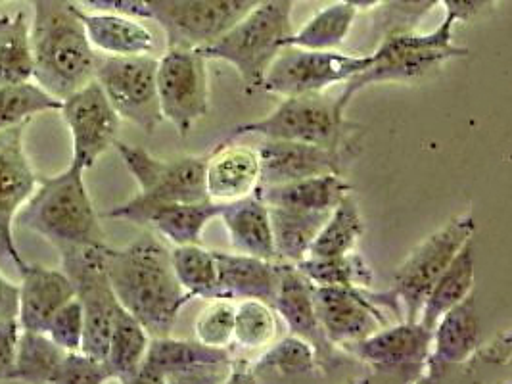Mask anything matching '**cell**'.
Masks as SVG:
<instances>
[{
	"instance_id": "cell-1",
	"label": "cell",
	"mask_w": 512,
	"mask_h": 384,
	"mask_svg": "<svg viewBox=\"0 0 512 384\" xmlns=\"http://www.w3.org/2000/svg\"><path fill=\"white\" fill-rule=\"evenodd\" d=\"M104 258L117 302L152 338L171 335L192 300L175 277L171 250L158 237L144 235L125 248L106 246Z\"/></svg>"
},
{
	"instance_id": "cell-2",
	"label": "cell",
	"mask_w": 512,
	"mask_h": 384,
	"mask_svg": "<svg viewBox=\"0 0 512 384\" xmlns=\"http://www.w3.org/2000/svg\"><path fill=\"white\" fill-rule=\"evenodd\" d=\"M33 79L48 95L64 100L94 79V50L81 8L71 0H31Z\"/></svg>"
},
{
	"instance_id": "cell-3",
	"label": "cell",
	"mask_w": 512,
	"mask_h": 384,
	"mask_svg": "<svg viewBox=\"0 0 512 384\" xmlns=\"http://www.w3.org/2000/svg\"><path fill=\"white\" fill-rule=\"evenodd\" d=\"M83 173L85 169L71 162L62 173L39 179L37 189L18 212L16 225L41 235L58 252L106 244Z\"/></svg>"
},
{
	"instance_id": "cell-4",
	"label": "cell",
	"mask_w": 512,
	"mask_h": 384,
	"mask_svg": "<svg viewBox=\"0 0 512 384\" xmlns=\"http://www.w3.org/2000/svg\"><path fill=\"white\" fill-rule=\"evenodd\" d=\"M453 29L455 22L443 18L430 33H417L415 29L384 33L371 64L344 83L342 95L336 98L338 110L346 114L351 100L371 85L413 83L449 60L466 58L468 48L455 45Z\"/></svg>"
},
{
	"instance_id": "cell-5",
	"label": "cell",
	"mask_w": 512,
	"mask_h": 384,
	"mask_svg": "<svg viewBox=\"0 0 512 384\" xmlns=\"http://www.w3.org/2000/svg\"><path fill=\"white\" fill-rule=\"evenodd\" d=\"M296 0H265L210 45L194 48L206 60H223L240 75L246 93L261 91L263 77L294 33Z\"/></svg>"
},
{
	"instance_id": "cell-6",
	"label": "cell",
	"mask_w": 512,
	"mask_h": 384,
	"mask_svg": "<svg viewBox=\"0 0 512 384\" xmlns=\"http://www.w3.org/2000/svg\"><path fill=\"white\" fill-rule=\"evenodd\" d=\"M279 106L265 118L236 125L225 141L257 135L271 141L317 144L325 148H344L346 120L336 98L325 93L282 96Z\"/></svg>"
},
{
	"instance_id": "cell-7",
	"label": "cell",
	"mask_w": 512,
	"mask_h": 384,
	"mask_svg": "<svg viewBox=\"0 0 512 384\" xmlns=\"http://www.w3.org/2000/svg\"><path fill=\"white\" fill-rule=\"evenodd\" d=\"M476 233L472 214L453 217L438 231L428 235L397 265L392 292L399 302L405 321H419V313L445 267Z\"/></svg>"
},
{
	"instance_id": "cell-8",
	"label": "cell",
	"mask_w": 512,
	"mask_h": 384,
	"mask_svg": "<svg viewBox=\"0 0 512 384\" xmlns=\"http://www.w3.org/2000/svg\"><path fill=\"white\" fill-rule=\"evenodd\" d=\"M432 331L419 321H397L344 346L371 381L422 383Z\"/></svg>"
},
{
	"instance_id": "cell-9",
	"label": "cell",
	"mask_w": 512,
	"mask_h": 384,
	"mask_svg": "<svg viewBox=\"0 0 512 384\" xmlns=\"http://www.w3.org/2000/svg\"><path fill=\"white\" fill-rule=\"evenodd\" d=\"M94 79L121 120L131 121L150 135L158 129L163 116L158 96L156 56L96 54Z\"/></svg>"
},
{
	"instance_id": "cell-10",
	"label": "cell",
	"mask_w": 512,
	"mask_h": 384,
	"mask_svg": "<svg viewBox=\"0 0 512 384\" xmlns=\"http://www.w3.org/2000/svg\"><path fill=\"white\" fill-rule=\"evenodd\" d=\"M311 294L326 338L338 348L401 321L399 317L403 315L392 290L373 292L371 288L313 287Z\"/></svg>"
},
{
	"instance_id": "cell-11",
	"label": "cell",
	"mask_w": 512,
	"mask_h": 384,
	"mask_svg": "<svg viewBox=\"0 0 512 384\" xmlns=\"http://www.w3.org/2000/svg\"><path fill=\"white\" fill-rule=\"evenodd\" d=\"M106 246H79L60 252L62 269L70 277L83 308L81 352L100 361L106 358L114 312L119 304L106 273Z\"/></svg>"
},
{
	"instance_id": "cell-12",
	"label": "cell",
	"mask_w": 512,
	"mask_h": 384,
	"mask_svg": "<svg viewBox=\"0 0 512 384\" xmlns=\"http://www.w3.org/2000/svg\"><path fill=\"white\" fill-rule=\"evenodd\" d=\"M371 60L373 54L284 47L265 73L261 91L280 96L325 93L328 87L363 72Z\"/></svg>"
},
{
	"instance_id": "cell-13",
	"label": "cell",
	"mask_w": 512,
	"mask_h": 384,
	"mask_svg": "<svg viewBox=\"0 0 512 384\" xmlns=\"http://www.w3.org/2000/svg\"><path fill=\"white\" fill-rule=\"evenodd\" d=\"M233 360V348H211L196 338L156 336L148 344L135 383H229Z\"/></svg>"
},
{
	"instance_id": "cell-14",
	"label": "cell",
	"mask_w": 512,
	"mask_h": 384,
	"mask_svg": "<svg viewBox=\"0 0 512 384\" xmlns=\"http://www.w3.org/2000/svg\"><path fill=\"white\" fill-rule=\"evenodd\" d=\"M158 96L163 120L188 137L210 112L208 60L192 48H167L158 60Z\"/></svg>"
},
{
	"instance_id": "cell-15",
	"label": "cell",
	"mask_w": 512,
	"mask_h": 384,
	"mask_svg": "<svg viewBox=\"0 0 512 384\" xmlns=\"http://www.w3.org/2000/svg\"><path fill=\"white\" fill-rule=\"evenodd\" d=\"M265 0H150V20L167 48H200L219 39Z\"/></svg>"
},
{
	"instance_id": "cell-16",
	"label": "cell",
	"mask_w": 512,
	"mask_h": 384,
	"mask_svg": "<svg viewBox=\"0 0 512 384\" xmlns=\"http://www.w3.org/2000/svg\"><path fill=\"white\" fill-rule=\"evenodd\" d=\"M129 173L139 185V194L133 196L140 204L160 202H200L206 194V162L208 152L200 156H181L160 160L148 150L133 144H114Z\"/></svg>"
},
{
	"instance_id": "cell-17",
	"label": "cell",
	"mask_w": 512,
	"mask_h": 384,
	"mask_svg": "<svg viewBox=\"0 0 512 384\" xmlns=\"http://www.w3.org/2000/svg\"><path fill=\"white\" fill-rule=\"evenodd\" d=\"M311 290L313 285L303 277L296 264L279 260V288L273 300V308L286 323L288 333L300 336L315 350L317 363L323 375L328 377L334 371L350 367L357 361L346 350L338 348L326 338L313 308Z\"/></svg>"
},
{
	"instance_id": "cell-18",
	"label": "cell",
	"mask_w": 512,
	"mask_h": 384,
	"mask_svg": "<svg viewBox=\"0 0 512 384\" xmlns=\"http://www.w3.org/2000/svg\"><path fill=\"white\" fill-rule=\"evenodd\" d=\"M31 121L0 131V256L22 273L25 264L16 239V216L37 189L39 177L25 154L24 137Z\"/></svg>"
},
{
	"instance_id": "cell-19",
	"label": "cell",
	"mask_w": 512,
	"mask_h": 384,
	"mask_svg": "<svg viewBox=\"0 0 512 384\" xmlns=\"http://www.w3.org/2000/svg\"><path fill=\"white\" fill-rule=\"evenodd\" d=\"M58 112L70 129L71 162L85 171L93 168L98 158L117 143L121 118L96 79L66 96Z\"/></svg>"
},
{
	"instance_id": "cell-20",
	"label": "cell",
	"mask_w": 512,
	"mask_h": 384,
	"mask_svg": "<svg viewBox=\"0 0 512 384\" xmlns=\"http://www.w3.org/2000/svg\"><path fill=\"white\" fill-rule=\"evenodd\" d=\"M221 202H160L140 204L129 198L114 206L106 217L117 221H129L169 240L175 246L204 244V231L211 219L219 217Z\"/></svg>"
},
{
	"instance_id": "cell-21",
	"label": "cell",
	"mask_w": 512,
	"mask_h": 384,
	"mask_svg": "<svg viewBox=\"0 0 512 384\" xmlns=\"http://www.w3.org/2000/svg\"><path fill=\"white\" fill-rule=\"evenodd\" d=\"M482 344V319L476 298L468 294L463 302L443 313L432 329V344L422 383H440L455 367L474 360Z\"/></svg>"
},
{
	"instance_id": "cell-22",
	"label": "cell",
	"mask_w": 512,
	"mask_h": 384,
	"mask_svg": "<svg viewBox=\"0 0 512 384\" xmlns=\"http://www.w3.org/2000/svg\"><path fill=\"white\" fill-rule=\"evenodd\" d=\"M257 154L261 164L259 187H269L325 173L342 175L348 146L325 148L317 144L265 139L257 146Z\"/></svg>"
},
{
	"instance_id": "cell-23",
	"label": "cell",
	"mask_w": 512,
	"mask_h": 384,
	"mask_svg": "<svg viewBox=\"0 0 512 384\" xmlns=\"http://www.w3.org/2000/svg\"><path fill=\"white\" fill-rule=\"evenodd\" d=\"M261 181L257 148L223 141L211 148L206 162V194L213 202H234L256 194Z\"/></svg>"
},
{
	"instance_id": "cell-24",
	"label": "cell",
	"mask_w": 512,
	"mask_h": 384,
	"mask_svg": "<svg viewBox=\"0 0 512 384\" xmlns=\"http://www.w3.org/2000/svg\"><path fill=\"white\" fill-rule=\"evenodd\" d=\"M20 285L18 321L22 329L45 333L48 321L66 302L75 298V288L64 269L27 265Z\"/></svg>"
},
{
	"instance_id": "cell-25",
	"label": "cell",
	"mask_w": 512,
	"mask_h": 384,
	"mask_svg": "<svg viewBox=\"0 0 512 384\" xmlns=\"http://www.w3.org/2000/svg\"><path fill=\"white\" fill-rule=\"evenodd\" d=\"M213 254L217 260L223 298H257L273 306L279 288V260H263L240 252L221 250H213Z\"/></svg>"
},
{
	"instance_id": "cell-26",
	"label": "cell",
	"mask_w": 512,
	"mask_h": 384,
	"mask_svg": "<svg viewBox=\"0 0 512 384\" xmlns=\"http://www.w3.org/2000/svg\"><path fill=\"white\" fill-rule=\"evenodd\" d=\"M219 217L229 233L234 252L277 260L269 208L257 194L221 204Z\"/></svg>"
},
{
	"instance_id": "cell-27",
	"label": "cell",
	"mask_w": 512,
	"mask_h": 384,
	"mask_svg": "<svg viewBox=\"0 0 512 384\" xmlns=\"http://www.w3.org/2000/svg\"><path fill=\"white\" fill-rule=\"evenodd\" d=\"M323 375L315 350L300 338L288 335L273 342L250 363L252 383H309Z\"/></svg>"
},
{
	"instance_id": "cell-28",
	"label": "cell",
	"mask_w": 512,
	"mask_h": 384,
	"mask_svg": "<svg viewBox=\"0 0 512 384\" xmlns=\"http://www.w3.org/2000/svg\"><path fill=\"white\" fill-rule=\"evenodd\" d=\"M81 20L87 37L96 52L110 56H137L152 54L156 48L154 33L139 18L81 10Z\"/></svg>"
},
{
	"instance_id": "cell-29",
	"label": "cell",
	"mask_w": 512,
	"mask_h": 384,
	"mask_svg": "<svg viewBox=\"0 0 512 384\" xmlns=\"http://www.w3.org/2000/svg\"><path fill=\"white\" fill-rule=\"evenodd\" d=\"M348 192H351L350 183L340 173H325L282 185L259 187L256 194L265 206H286L330 214Z\"/></svg>"
},
{
	"instance_id": "cell-30",
	"label": "cell",
	"mask_w": 512,
	"mask_h": 384,
	"mask_svg": "<svg viewBox=\"0 0 512 384\" xmlns=\"http://www.w3.org/2000/svg\"><path fill=\"white\" fill-rule=\"evenodd\" d=\"M150 340L152 336L148 335V331L139 321L121 304H117L112 321V333L108 340V352L104 358V365L112 381L135 383Z\"/></svg>"
},
{
	"instance_id": "cell-31",
	"label": "cell",
	"mask_w": 512,
	"mask_h": 384,
	"mask_svg": "<svg viewBox=\"0 0 512 384\" xmlns=\"http://www.w3.org/2000/svg\"><path fill=\"white\" fill-rule=\"evenodd\" d=\"M474 288V250L472 239L457 252L453 262L445 267L440 279L426 296L419 313V323L426 329H434L443 313L463 302Z\"/></svg>"
},
{
	"instance_id": "cell-32",
	"label": "cell",
	"mask_w": 512,
	"mask_h": 384,
	"mask_svg": "<svg viewBox=\"0 0 512 384\" xmlns=\"http://www.w3.org/2000/svg\"><path fill=\"white\" fill-rule=\"evenodd\" d=\"M277 248V260L298 264L307 256L311 242L330 214L307 212L286 206H267Z\"/></svg>"
},
{
	"instance_id": "cell-33",
	"label": "cell",
	"mask_w": 512,
	"mask_h": 384,
	"mask_svg": "<svg viewBox=\"0 0 512 384\" xmlns=\"http://www.w3.org/2000/svg\"><path fill=\"white\" fill-rule=\"evenodd\" d=\"M296 267L313 287L373 288L374 269L357 250L328 258L305 256Z\"/></svg>"
},
{
	"instance_id": "cell-34",
	"label": "cell",
	"mask_w": 512,
	"mask_h": 384,
	"mask_svg": "<svg viewBox=\"0 0 512 384\" xmlns=\"http://www.w3.org/2000/svg\"><path fill=\"white\" fill-rule=\"evenodd\" d=\"M365 233V221L361 216L359 204L355 196L348 192L326 217L321 231L317 233L315 240L311 242V248L307 256L328 258V256H340L348 254L351 250H357V244Z\"/></svg>"
},
{
	"instance_id": "cell-35",
	"label": "cell",
	"mask_w": 512,
	"mask_h": 384,
	"mask_svg": "<svg viewBox=\"0 0 512 384\" xmlns=\"http://www.w3.org/2000/svg\"><path fill=\"white\" fill-rule=\"evenodd\" d=\"M357 14L359 12L355 8L338 0L323 10H319L298 31H294L286 39V47L338 50L348 41Z\"/></svg>"
},
{
	"instance_id": "cell-36",
	"label": "cell",
	"mask_w": 512,
	"mask_h": 384,
	"mask_svg": "<svg viewBox=\"0 0 512 384\" xmlns=\"http://www.w3.org/2000/svg\"><path fill=\"white\" fill-rule=\"evenodd\" d=\"M171 265L179 285L192 300L223 298L215 254L204 244H183L171 250Z\"/></svg>"
},
{
	"instance_id": "cell-37",
	"label": "cell",
	"mask_w": 512,
	"mask_h": 384,
	"mask_svg": "<svg viewBox=\"0 0 512 384\" xmlns=\"http://www.w3.org/2000/svg\"><path fill=\"white\" fill-rule=\"evenodd\" d=\"M33 79L31 24L24 12L0 16V85H16Z\"/></svg>"
},
{
	"instance_id": "cell-38",
	"label": "cell",
	"mask_w": 512,
	"mask_h": 384,
	"mask_svg": "<svg viewBox=\"0 0 512 384\" xmlns=\"http://www.w3.org/2000/svg\"><path fill=\"white\" fill-rule=\"evenodd\" d=\"M279 335V313L269 302L244 298L234 312L233 346L242 352H261Z\"/></svg>"
},
{
	"instance_id": "cell-39",
	"label": "cell",
	"mask_w": 512,
	"mask_h": 384,
	"mask_svg": "<svg viewBox=\"0 0 512 384\" xmlns=\"http://www.w3.org/2000/svg\"><path fill=\"white\" fill-rule=\"evenodd\" d=\"M64 356L66 350H62L47 333L22 329L12 381L50 383Z\"/></svg>"
},
{
	"instance_id": "cell-40",
	"label": "cell",
	"mask_w": 512,
	"mask_h": 384,
	"mask_svg": "<svg viewBox=\"0 0 512 384\" xmlns=\"http://www.w3.org/2000/svg\"><path fill=\"white\" fill-rule=\"evenodd\" d=\"M62 100L48 95L37 83L0 85V131L31 121L45 112H58Z\"/></svg>"
},
{
	"instance_id": "cell-41",
	"label": "cell",
	"mask_w": 512,
	"mask_h": 384,
	"mask_svg": "<svg viewBox=\"0 0 512 384\" xmlns=\"http://www.w3.org/2000/svg\"><path fill=\"white\" fill-rule=\"evenodd\" d=\"M234 312L236 304L229 298H213L198 313L194 321V336L211 348L233 346Z\"/></svg>"
},
{
	"instance_id": "cell-42",
	"label": "cell",
	"mask_w": 512,
	"mask_h": 384,
	"mask_svg": "<svg viewBox=\"0 0 512 384\" xmlns=\"http://www.w3.org/2000/svg\"><path fill=\"white\" fill-rule=\"evenodd\" d=\"M112 377L104 361L94 360L85 352H66L58 363L52 381L54 384H102L110 383Z\"/></svg>"
},
{
	"instance_id": "cell-43",
	"label": "cell",
	"mask_w": 512,
	"mask_h": 384,
	"mask_svg": "<svg viewBox=\"0 0 512 384\" xmlns=\"http://www.w3.org/2000/svg\"><path fill=\"white\" fill-rule=\"evenodd\" d=\"M47 333L62 350L79 352L83 344V308L81 302L71 298L48 321Z\"/></svg>"
},
{
	"instance_id": "cell-44",
	"label": "cell",
	"mask_w": 512,
	"mask_h": 384,
	"mask_svg": "<svg viewBox=\"0 0 512 384\" xmlns=\"http://www.w3.org/2000/svg\"><path fill=\"white\" fill-rule=\"evenodd\" d=\"M440 0H386L382 4L384 33L413 31L436 8Z\"/></svg>"
},
{
	"instance_id": "cell-45",
	"label": "cell",
	"mask_w": 512,
	"mask_h": 384,
	"mask_svg": "<svg viewBox=\"0 0 512 384\" xmlns=\"http://www.w3.org/2000/svg\"><path fill=\"white\" fill-rule=\"evenodd\" d=\"M22 325L18 317L0 315V383L12 381Z\"/></svg>"
},
{
	"instance_id": "cell-46",
	"label": "cell",
	"mask_w": 512,
	"mask_h": 384,
	"mask_svg": "<svg viewBox=\"0 0 512 384\" xmlns=\"http://www.w3.org/2000/svg\"><path fill=\"white\" fill-rule=\"evenodd\" d=\"M93 12L123 14L139 20H150V0H79Z\"/></svg>"
},
{
	"instance_id": "cell-47",
	"label": "cell",
	"mask_w": 512,
	"mask_h": 384,
	"mask_svg": "<svg viewBox=\"0 0 512 384\" xmlns=\"http://www.w3.org/2000/svg\"><path fill=\"white\" fill-rule=\"evenodd\" d=\"M445 10V18L459 24L468 22L476 14H480L484 8L497 4L499 0H440Z\"/></svg>"
},
{
	"instance_id": "cell-48",
	"label": "cell",
	"mask_w": 512,
	"mask_h": 384,
	"mask_svg": "<svg viewBox=\"0 0 512 384\" xmlns=\"http://www.w3.org/2000/svg\"><path fill=\"white\" fill-rule=\"evenodd\" d=\"M474 360L507 365L511 361V331H505L503 335L493 338V342H489L486 346L480 344L478 352L474 354Z\"/></svg>"
},
{
	"instance_id": "cell-49",
	"label": "cell",
	"mask_w": 512,
	"mask_h": 384,
	"mask_svg": "<svg viewBox=\"0 0 512 384\" xmlns=\"http://www.w3.org/2000/svg\"><path fill=\"white\" fill-rule=\"evenodd\" d=\"M18 304H20V287L0 275V315L18 317Z\"/></svg>"
},
{
	"instance_id": "cell-50",
	"label": "cell",
	"mask_w": 512,
	"mask_h": 384,
	"mask_svg": "<svg viewBox=\"0 0 512 384\" xmlns=\"http://www.w3.org/2000/svg\"><path fill=\"white\" fill-rule=\"evenodd\" d=\"M342 2H346L348 6L355 8L357 12H369V10H373V8L382 6L386 0H342Z\"/></svg>"
},
{
	"instance_id": "cell-51",
	"label": "cell",
	"mask_w": 512,
	"mask_h": 384,
	"mask_svg": "<svg viewBox=\"0 0 512 384\" xmlns=\"http://www.w3.org/2000/svg\"><path fill=\"white\" fill-rule=\"evenodd\" d=\"M0 2H4V0H0Z\"/></svg>"
}]
</instances>
